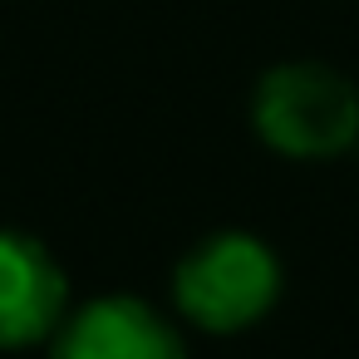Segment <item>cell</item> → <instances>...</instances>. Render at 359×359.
Masks as SVG:
<instances>
[{
	"instance_id": "cell-1",
	"label": "cell",
	"mask_w": 359,
	"mask_h": 359,
	"mask_svg": "<svg viewBox=\"0 0 359 359\" xmlns=\"http://www.w3.org/2000/svg\"><path fill=\"white\" fill-rule=\"evenodd\" d=\"M280 256L256 231H212L172 271V300L202 334H241L280 300Z\"/></svg>"
},
{
	"instance_id": "cell-2",
	"label": "cell",
	"mask_w": 359,
	"mask_h": 359,
	"mask_svg": "<svg viewBox=\"0 0 359 359\" xmlns=\"http://www.w3.org/2000/svg\"><path fill=\"white\" fill-rule=\"evenodd\" d=\"M251 123L280 158H339L359 143V89L320 60H290L261 74Z\"/></svg>"
},
{
	"instance_id": "cell-3",
	"label": "cell",
	"mask_w": 359,
	"mask_h": 359,
	"mask_svg": "<svg viewBox=\"0 0 359 359\" xmlns=\"http://www.w3.org/2000/svg\"><path fill=\"white\" fill-rule=\"evenodd\" d=\"M50 359H187V339L153 300L109 290L65 315Z\"/></svg>"
},
{
	"instance_id": "cell-4",
	"label": "cell",
	"mask_w": 359,
	"mask_h": 359,
	"mask_svg": "<svg viewBox=\"0 0 359 359\" xmlns=\"http://www.w3.org/2000/svg\"><path fill=\"white\" fill-rule=\"evenodd\" d=\"M69 315V276L55 251L15 226H0V349L55 339Z\"/></svg>"
}]
</instances>
